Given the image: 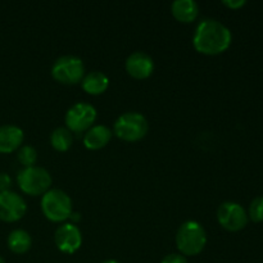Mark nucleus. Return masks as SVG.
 Wrapping results in <instances>:
<instances>
[{
  "label": "nucleus",
  "mask_w": 263,
  "mask_h": 263,
  "mask_svg": "<svg viewBox=\"0 0 263 263\" xmlns=\"http://www.w3.org/2000/svg\"><path fill=\"white\" fill-rule=\"evenodd\" d=\"M68 221L69 223H72V225H77V223L81 221V213L76 212V211H72V213L69 215Z\"/></svg>",
  "instance_id": "nucleus-23"
},
{
  "label": "nucleus",
  "mask_w": 263,
  "mask_h": 263,
  "mask_svg": "<svg viewBox=\"0 0 263 263\" xmlns=\"http://www.w3.org/2000/svg\"><path fill=\"white\" fill-rule=\"evenodd\" d=\"M12 187V179L5 172H0V193L8 192Z\"/></svg>",
  "instance_id": "nucleus-21"
},
{
  "label": "nucleus",
  "mask_w": 263,
  "mask_h": 263,
  "mask_svg": "<svg viewBox=\"0 0 263 263\" xmlns=\"http://www.w3.org/2000/svg\"><path fill=\"white\" fill-rule=\"evenodd\" d=\"M55 246L62 253L73 254L81 248L82 234L76 225L66 222L62 223L54 234Z\"/></svg>",
  "instance_id": "nucleus-10"
},
{
  "label": "nucleus",
  "mask_w": 263,
  "mask_h": 263,
  "mask_svg": "<svg viewBox=\"0 0 263 263\" xmlns=\"http://www.w3.org/2000/svg\"><path fill=\"white\" fill-rule=\"evenodd\" d=\"M97 117L98 113L94 105L86 102H79L68 108L64 116V123L72 134H85L94 126Z\"/></svg>",
  "instance_id": "nucleus-7"
},
{
  "label": "nucleus",
  "mask_w": 263,
  "mask_h": 263,
  "mask_svg": "<svg viewBox=\"0 0 263 263\" xmlns=\"http://www.w3.org/2000/svg\"><path fill=\"white\" fill-rule=\"evenodd\" d=\"M113 135V131L105 125H94L84 134V145L90 151H99L108 145Z\"/></svg>",
  "instance_id": "nucleus-13"
},
{
  "label": "nucleus",
  "mask_w": 263,
  "mask_h": 263,
  "mask_svg": "<svg viewBox=\"0 0 263 263\" xmlns=\"http://www.w3.org/2000/svg\"><path fill=\"white\" fill-rule=\"evenodd\" d=\"M171 13L181 23H192L199 14V5L194 0H175L171 4Z\"/></svg>",
  "instance_id": "nucleus-14"
},
{
  "label": "nucleus",
  "mask_w": 263,
  "mask_h": 263,
  "mask_svg": "<svg viewBox=\"0 0 263 263\" xmlns=\"http://www.w3.org/2000/svg\"><path fill=\"white\" fill-rule=\"evenodd\" d=\"M222 4L230 9H239L246 5V0H223Z\"/></svg>",
  "instance_id": "nucleus-22"
},
{
  "label": "nucleus",
  "mask_w": 263,
  "mask_h": 263,
  "mask_svg": "<svg viewBox=\"0 0 263 263\" xmlns=\"http://www.w3.org/2000/svg\"><path fill=\"white\" fill-rule=\"evenodd\" d=\"M102 263H121V262L116 261V259H105V261H103Z\"/></svg>",
  "instance_id": "nucleus-24"
},
{
  "label": "nucleus",
  "mask_w": 263,
  "mask_h": 263,
  "mask_svg": "<svg viewBox=\"0 0 263 263\" xmlns=\"http://www.w3.org/2000/svg\"><path fill=\"white\" fill-rule=\"evenodd\" d=\"M8 248L10 252L15 254H25L32 247V238H31L30 233L23 229H15V230L10 231L7 239Z\"/></svg>",
  "instance_id": "nucleus-16"
},
{
  "label": "nucleus",
  "mask_w": 263,
  "mask_h": 263,
  "mask_svg": "<svg viewBox=\"0 0 263 263\" xmlns=\"http://www.w3.org/2000/svg\"><path fill=\"white\" fill-rule=\"evenodd\" d=\"M248 218L253 222H262L263 221V197H257L252 200L249 205Z\"/></svg>",
  "instance_id": "nucleus-19"
},
{
  "label": "nucleus",
  "mask_w": 263,
  "mask_h": 263,
  "mask_svg": "<svg viewBox=\"0 0 263 263\" xmlns=\"http://www.w3.org/2000/svg\"><path fill=\"white\" fill-rule=\"evenodd\" d=\"M50 145L53 146L54 151L57 152H67L73 144V134L66 127L54 128L53 133L50 134Z\"/></svg>",
  "instance_id": "nucleus-17"
},
{
  "label": "nucleus",
  "mask_w": 263,
  "mask_h": 263,
  "mask_svg": "<svg viewBox=\"0 0 263 263\" xmlns=\"http://www.w3.org/2000/svg\"><path fill=\"white\" fill-rule=\"evenodd\" d=\"M126 72L136 80H145L154 72V61L145 51H134L125 62Z\"/></svg>",
  "instance_id": "nucleus-11"
},
{
  "label": "nucleus",
  "mask_w": 263,
  "mask_h": 263,
  "mask_svg": "<svg viewBox=\"0 0 263 263\" xmlns=\"http://www.w3.org/2000/svg\"><path fill=\"white\" fill-rule=\"evenodd\" d=\"M233 35L228 26L213 18H204L197 25L193 36V46L204 55H218L228 50Z\"/></svg>",
  "instance_id": "nucleus-1"
},
{
  "label": "nucleus",
  "mask_w": 263,
  "mask_h": 263,
  "mask_svg": "<svg viewBox=\"0 0 263 263\" xmlns=\"http://www.w3.org/2000/svg\"><path fill=\"white\" fill-rule=\"evenodd\" d=\"M161 263H187V259L181 253H170L162 259Z\"/></svg>",
  "instance_id": "nucleus-20"
},
{
  "label": "nucleus",
  "mask_w": 263,
  "mask_h": 263,
  "mask_svg": "<svg viewBox=\"0 0 263 263\" xmlns=\"http://www.w3.org/2000/svg\"><path fill=\"white\" fill-rule=\"evenodd\" d=\"M81 87L90 95H102L109 87V79L100 71H91L81 80Z\"/></svg>",
  "instance_id": "nucleus-15"
},
{
  "label": "nucleus",
  "mask_w": 263,
  "mask_h": 263,
  "mask_svg": "<svg viewBox=\"0 0 263 263\" xmlns=\"http://www.w3.org/2000/svg\"><path fill=\"white\" fill-rule=\"evenodd\" d=\"M0 263H7V262H5V259H4V258H3V257H2V256H0Z\"/></svg>",
  "instance_id": "nucleus-25"
},
{
  "label": "nucleus",
  "mask_w": 263,
  "mask_h": 263,
  "mask_svg": "<svg viewBox=\"0 0 263 263\" xmlns=\"http://www.w3.org/2000/svg\"><path fill=\"white\" fill-rule=\"evenodd\" d=\"M41 211L46 220L64 222L72 213V199L61 189H50L41 197Z\"/></svg>",
  "instance_id": "nucleus-5"
},
{
  "label": "nucleus",
  "mask_w": 263,
  "mask_h": 263,
  "mask_svg": "<svg viewBox=\"0 0 263 263\" xmlns=\"http://www.w3.org/2000/svg\"><path fill=\"white\" fill-rule=\"evenodd\" d=\"M217 221L225 230L235 233L243 230L248 223V213L236 202H223L217 210Z\"/></svg>",
  "instance_id": "nucleus-8"
},
{
  "label": "nucleus",
  "mask_w": 263,
  "mask_h": 263,
  "mask_svg": "<svg viewBox=\"0 0 263 263\" xmlns=\"http://www.w3.org/2000/svg\"><path fill=\"white\" fill-rule=\"evenodd\" d=\"M51 76L63 85H76L85 76V64L80 57L62 55L51 66Z\"/></svg>",
  "instance_id": "nucleus-6"
},
{
  "label": "nucleus",
  "mask_w": 263,
  "mask_h": 263,
  "mask_svg": "<svg viewBox=\"0 0 263 263\" xmlns=\"http://www.w3.org/2000/svg\"><path fill=\"white\" fill-rule=\"evenodd\" d=\"M112 131L121 140L135 143L145 138L149 131V122L141 113L126 112L115 121Z\"/></svg>",
  "instance_id": "nucleus-4"
},
{
  "label": "nucleus",
  "mask_w": 263,
  "mask_h": 263,
  "mask_svg": "<svg viewBox=\"0 0 263 263\" xmlns=\"http://www.w3.org/2000/svg\"><path fill=\"white\" fill-rule=\"evenodd\" d=\"M25 140V133L15 125L0 126V153L9 154L18 151Z\"/></svg>",
  "instance_id": "nucleus-12"
},
{
  "label": "nucleus",
  "mask_w": 263,
  "mask_h": 263,
  "mask_svg": "<svg viewBox=\"0 0 263 263\" xmlns=\"http://www.w3.org/2000/svg\"><path fill=\"white\" fill-rule=\"evenodd\" d=\"M15 180H17L21 192L30 197H37V195L43 197L48 190L51 189V184H53L50 172L40 166L20 170Z\"/></svg>",
  "instance_id": "nucleus-3"
},
{
  "label": "nucleus",
  "mask_w": 263,
  "mask_h": 263,
  "mask_svg": "<svg viewBox=\"0 0 263 263\" xmlns=\"http://www.w3.org/2000/svg\"><path fill=\"white\" fill-rule=\"evenodd\" d=\"M176 247L185 257L198 256L207 244V233L197 221H185L176 233Z\"/></svg>",
  "instance_id": "nucleus-2"
},
{
  "label": "nucleus",
  "mask_w": 263,
  "mask_h": 263,
  "mask_svg": "<svg viewBox=\"0 0 263 263\" xmlns=\"http://www.w3.org/2000/svg\"><path fill=\"white\" fill-rule=\"evenodd\" d=\"M27 212V203L25 198L13 190L0 193V221L17 222L22 220Z\"/></svg>",
  "instance_id": "nucleus-9"
},
{
  "label": "nucleus",
  "mask_w": 263,
  "mask_h": 263,
  "mask_svg": "<svg viewBox=\"0 0 263 263\" xmlns=\"http://www.w3.org/2000/svg\"><path fill=\"white\" fill-rule=\"evenodd\" d=\"M37 158H39L37 151H36L32 145H22L17 151V159L18 162L22 164L23 168L36 166Z\"/></svg>",
  "instance_id": "nucleus-18"
}]
</instances>
